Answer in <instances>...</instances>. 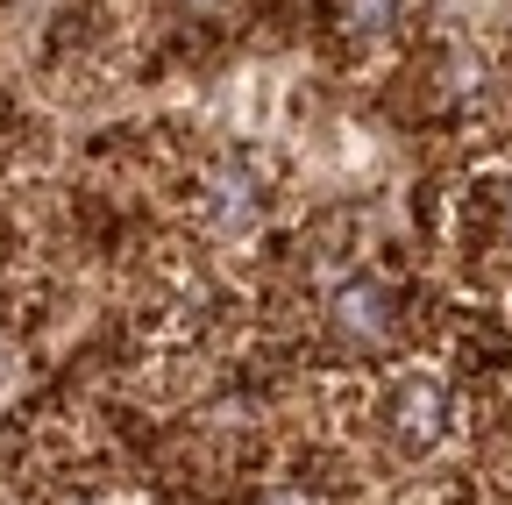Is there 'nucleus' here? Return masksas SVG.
I'll use <instances>...</instances> for the list:
<instances>
[{
  "label": "nucleus",
  "instance_id": "obj_1",
  "mask_svg": "<svg viewBox=\"0 0 512 505\" xmlns=\"http://www.w3.org/2000/svg\"><path fill=\"white\" fill-rule=\"evenodd\" d=\"M448 420H456V392H448V377H434V370H399L392 385H384V427H392L399 449L427 456L434 441L448 434Z\"/></svg>",
  "mask_w": 512,
  "mask_h": 505
},
{
  "label": "nucleus",
  "instance_id": "obj_2",
  "mask_svg": "<svg viewBox=\"0 0 512 505\" xmlns=\"http://www.w3.org/2000/svg\"><path fill=\"white\" fill-rule=\"evenodd\" d=\"M328 328H335L349 349H384V342L399 335V299H392V285L370 278V271H342V278L328 285Z\"/></svg>",
  "mask_w": 512,
  "mask_h": 505
},
{
  "label": "nucleus",
  "instance_id": "obj_3",
  "mask_svg": "<svg viewBox=\"0 0 512 505\" xmlns=\"http://www.w3.org/2000/svg\"><path fill=\"white\" fill-rule=\"evenodd\" d=\"M207 214H214V228H228V235L256 228V214H264V178H256L242 157L214 164V171H207Z\"/></svg>",
  "mask_w": 512,
  "mask_h": 505
},
{
  "label": "nucleus",
  "instance_id": "obj_4",
  "mask_svg": "<svg viewBox=\"0 0 512 505\" xmlns=\"http://www.w3.org/2000/svg\"><path fill=\"white\" fill-rule=\"evenodd\" d=\"M399 15H406V0H328V29L342 43H384L399 29Z\"/></svg>",
  "mask_w": 512,
  "mask_h": 505
},
{
  "label": "nucleus",
  "instance_id": "obj_5",
  "mask_svg": "<svg viewBox=\"0 0 512 505\" xmlns=\"http://www.w3.org/2000/svg\"><path fill=\"white\" fill-rule=\"evenodd\" d=\"M484 86H491V65H484L470 43L441 57V93H448V100H484Z\"/></svg>",
  "mask_w": 512,
  "mask_h": 505
},
{
  "label": "nucleus",
  "instance_id": "obj_6",
  "mask_svg": "<svg viewBox=\"0 0 512 505\" xmlns=\"http://www.w3.org/2000/svg\"><path fill=\"white\" fill-rule=\"evenodd\" d=\"M256 505H320V491H313V484H271Z\"/></svg>",
  "mask_w": 512,
  "mask_h": 505
},
{
  "label": "nucleus",
  "instance_id": "obj_7",
  "mask_svg": "<svg viewBox=\"0 0 512 505\" xmlns=\"http://www.w3.org/2000/svg\"><path fill=\"white\" fill-rule=\"evenodd\" d=\"M171 8H178V15H192V22H214V15H228V8H235V0H171Z\"/></svg>",
  "mask_w": 512,
  "mask_h": 505
},
{
  "label": "nucleus",
  "instance_id": "obj_8",
  "mask_svg": "<svg viewBox=\"0 0 512 505\" xmlns=\"http://www.w3.org/2000/svg\"><path fill=\"white\" fill-rule=\"evenodd\" d=\"M498 221H505V242H512V178L498 185Z\"/></svg>",
  "mask_w": 512,
  "mask_h": 505
}]
</instances>
